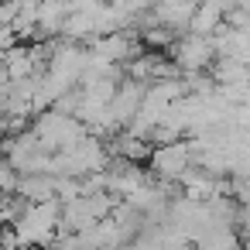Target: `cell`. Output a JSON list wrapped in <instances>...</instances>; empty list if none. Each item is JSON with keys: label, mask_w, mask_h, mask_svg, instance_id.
<instances>
[{"label": "cell", "mask_w": 250, "mask_h": 250, "mask_svg": "<svg viewBox=\"0 0 250 250\" xmlns=\"http://www.w3.org/2000/svg\"><path fill=\"white\" fill-rule=\"evenodd\" d=\"M192 243H195V250H240L243 247V236H236L229 226H209Z\"/></svg>", "instance_id": "4"}, {"label": "cell", "mask_w": 250, "mask_h": 250, "mask_svg": "<svg viewBox=\"0 0 250 250\" xmlns=\"http://www.w3.org/2000/svg\"><path fill=\"white\" fill-rule=\"evenodd\" d=\"M212 45L209 38H199V35H178L171 42V65L182 72V76H199L212 65Z\"/></svg>", "instance_id": "2"}, {"label": "cell", "mask_w": 250, "mask_h": 250, "mask_svg": "<svg viewBox=\"0 0 250 250\" xmlns=\"http://www.w3.org/2000/svg\"><path fill=\"white\" fill-rule=\"evenodd\" d=\"M223 14H226V4H219V0H212V4H195L192 21H188V28H185V35L209 38V35L223 24Z\"/></svg>", "instance_id": "3"}, {"label": "cell", "mask_w": 250, "mask_h": 250, "mask_svg": "<svg viewBox=\"0 0 250 250\" xmlns=\"http://www.w3.org/2000/svg\"><path fill=\"white\" fill-rule=\"evenodd\" d=\"M147 161H151V178H158L165 185L178 182L188 168H195V158H192V144L188 141H171L165 147H151Z\"/></svg>", "instance_id": "1"}]
</instances>
